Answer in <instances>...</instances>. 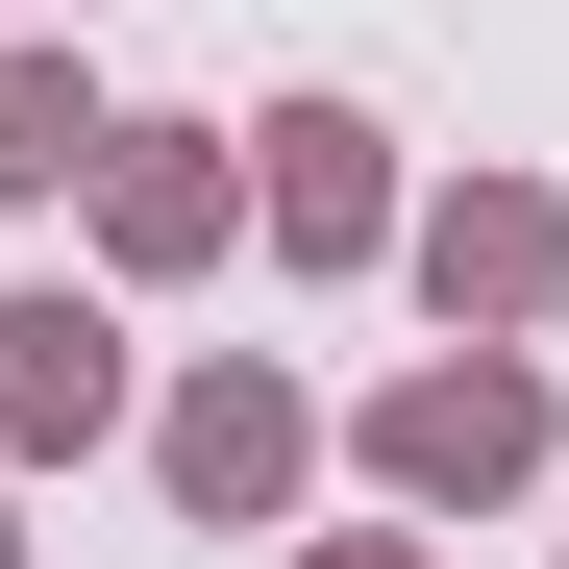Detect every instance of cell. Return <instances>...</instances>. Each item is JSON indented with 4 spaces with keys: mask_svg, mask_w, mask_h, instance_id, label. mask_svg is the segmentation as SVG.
<instances>
[{
    "mask_svg": "<svg viewBox=\"0 0 569 569\" xmlns=\"http://www.w3.org/2000/svg\"><path fill=\"white\" fill-rule=\"evenodd\" d=\"M371 446H397V496H496V470L545 446V371H496V347H470V371H421Z\"/></svg>",
    "mask_w": 569,
    "mask_h": 569,
    "instance_id": "1",
    "label": "cell"
},
{
    "mask_svg": "<svg viewBox=\"0 0 569 569\" xmlns=\"http://www.w3.org/2000/svg\"><path fill=\"white\" fill-rule=\"evenodd\" d=\"M173 496L272 520V496H298V397H272V371H199V397H173Z\"/></svg>",
    "mask_w": 569,
    "mask_h": 569,
    "instance_id": "2",
    "label": "cell"
},
{
    "mask_svg": "<svg viewBox=\"0 0 569 569\" xmlns=\"http://www.w3.org/2000/svg\"><path fill=\"white\" fill-rule=\"evenodd\" d=\"M100 397H124V347L74 322V298H26V322H0V446H100Z\"/></svg>",
    "mask_w": 569,
    "mask_h": 569,
    "instance_id": "3",
    "label": "cell"
},
{
    "mask_svg": "<svg viewBox=\"0 0 569 569\" xmlns=\"http://www.w3.org/2000/svg\"><path fill=\"white\" fill-rule=\"evenodd\" d=\"M421 272H446L470 322H545V298H569V223H545V199H446V248H421Z\"/></svg>",
    "mask_w": 569,
    "mask_h": 569,
    "instance_id": "4",
    "label": "cell"
},
{
    "mask_svg": "<svg viewBox=\"0 0 569 569\" xmlns=\"http://www.w3.org/2000/svg\"><path fill=\"white\" fill-rule=\"evenodd\" d=\"M223 248V173H199V124H124V272H199Z\"/></svg>",
    "mask_w": 569,
    "mask_h": 569,
    "instance_id": "5",
    "label": "cell"
},
{
    "mask_svg": "<svg viewBox=\"0 0 569 569\" xmlns=\"http://www.w3.org/2000/svg\"><path fill=\"white\" fill-rule=\"evenodd\" d=\"M272 223H298V248H371V124H347V100L272 124Z\"/></svg>",
    "mask_w": 569,
    "mask_h": 569,
    "instance_id": "6",
    "label": "cell"
},
{
    "mask_svg": "<svg viewBox=\"0 0 569 569\" xmlns=\"http://www.w3.org/2000/svg\"><path fill=\"white\" fill-rule=\"evenodd\" d=\"M74 149H124V124H100V100H74V74H50V50H0V199H50V173H74Z\"/></svg>",
    "mask_w": 569,
    "mask_h": 569,
    "instance_id": "7",
    "label": "cell"
},
{
    "mask_svg": "<svg viewBox=\"0 0 569 569\" xmlns=\"http://www.w3.org/2000/svg\"><path fill=\"white\" fill-rule=\"evenodd\" d=\"M347 569H397V545H347Z\"/></svg>",
    "mask_w": 569,
    "mask_h": 569,
    "instance_id": "8",
    "label": "cell"
}]
</instances>
